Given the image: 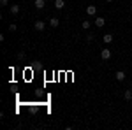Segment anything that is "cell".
<instances>
[{
    "instance_id": "4",
    "label": "cell",
    "mask_w": 132,
    "mask_h": 130,
    "mask_svg": "<svg viewBox=\"0 0 132 130\" xmlns=\"http://www.w3.org/2000/svg\"><path fill=\"white\" fill-rule=\"evenodd\" d=\"M125 77H127V76H125L123 70H116V72H114V79H116V81L122 83V81H125Z\"/></svg>"
},
{
    "instance_id": "10",
    "label": "cell",
    "mask_w": 132,
    "mask_h": 130,
    "mask_svg": "<svg viewBox=\"0 0 132 130\" xmlns=\"http://www.w3.org/2000/svg\"><path fill=\"white\" fill-rule=\"evenodd\" d=\"M11 14H12V16H18V14H20V5H18V4H12V5H11Z\"/></svg>"
},
{
    "instance_id": "17",
    "label": "cell",
    "mask_w": 132,
    "mask_h": 130,
    "mask_svg": "<svg viewBox=\"0 0 132 130\" xmlns=\"http://www.w3.org/2000/svg\"><path fill=\"white\" fill-rule=\"evenodd\" d=\"M106 2H108V4H111V2H113V0H106Z\"/></svg>"
},
{
    "instance_id": "7",
    "label": "cell",
    "mask_w": 132,
    "mask_h": 130,
    "mask_svg": "<svg viewBox=\"0 0 132 130\" xmlns=\"http://www.w3.org/2000/svg\"><path fill=\"white\" fill-rule=\"evenodd\" d=\"M104 25H106V18H102V16L95 18V27H97V28H102Z\"/></svg>"
},
{
    "instance_id": "12",
    "label": "cell",
    "mask_w": 132,
    "mask_h": 130,
    "mask_svg": "<svg viewBox=\"0 0 132 130\" xmlns=\"http://www.w3.org/2000/svg\"><path fill=\"white\" fill-rule=\"evenodd\" d=\"M90 27H92V23H90L88 20L81 21V28H83V30H90Z\"/></svg>"
},
{
    "instance_id": "16",
    "label": "cell",
    "mask_w": 132,
    "mask_h": 130,
    "mask_svg": "<svg viewBox=\"0 0 132 130\" xmlns=\"http://www.w3.org/2000/svg\"><path fill=\"white\" fill-rule=\"evenodd\" d=\"M86 40L92 42V40H93V33H88V35H86Z\"/></svg>"
},
{
    "instance_id": "18",
    "label": "cell",
    "mask_w": 132,
    "mask_h": 130,
    "mask_svg": "<svg viewBox=\"0 0 132 130\" xmlns=\"http://www.w3.org/2000/svg\"><path fill=\"white\" fill-rule=\"evenodd\" d=\"M130 11H132V4H130Z\"/></svg>"
},
{
    "instance_id": "1",
    "label": "cell",
    "mask_w": 132,
    "mask_h": 130,
    "mask_svg": "<svg viewBox=\"0 0 132 130\" xmlns=\"http://www.w3.org/2000/svg\"><path fill=\"white\" fill-rule=\"evenodd\" d=\"M111 55H113V53H111V49H109V48H104V49L101 51V58H102L104 62L109 60V58H111Z\"/></svg>"
},
{
    "instance_id": "8",
    "label": "cell",
    "mask_w": 132,
    "mask_h": 130,
    "mask_svg": "<svg viewBox=\"0 0 132 130\" xmlns=\"http://www.w3.org/2000/svg\"><path fill=\"white\" fill-rule=\"evenodd\" d=\"M86 14L88 16H95L97 14V5H88L86 7Z\"/></svg>"
},
{
    "instance_id": "11",
    "label": "cell",
    "mask_w": 132,
    "mask_h": 130,
    "mask_svg": "<svg viewBox=\"0 0 132 130\" xmlns=\"http://www.w3.org/2000/svg\"><path fill=\"white\" fill-rule=\"evenodd\" d=\"M123 99L127 100V102H130V100H132V90H125V93H123Z\"/></svg>"
},
{
    "instance_id": "14",
    "label": "cell",
    "mask_w": 132,
    "mask_h": 130,
    "mask_svg": "<svg viewBox=\"0 0 132 130\" xmlns=\"http://www.w3.org/2000/svg\"><path fill=\"white\" fill-rule=\"evenodd\" d=\"M25 56H27L25 51H20V53H18V60H25Z\"/></svg>"
},
{
    "instance_id": "13",
    "label": "cell",
    "mask_w": 132,
    "mask_h": 130,
    "mask_svg": "<svg viewBox=\"0 0 132 130\" xmlns=\"http://www.w3.org/2000/svg\"><path fill=\"white\" fill-rule=\"evenodd\" d=\"M9 30L11 32H16V30H18V25H16V23H11V25H9Z\"/></svg>"
},
{
    "instance_id": "9",
    "label": "cell",
    "mask_w": 132,
    "mask_h": 130,
    "mask_svg": "<svg viewBox=\"0 0 132 130\" xmlns=\"http://www.w3.org/2000/svg\"><path fill=\"white\" fill-rule=\"evenodd\" d=\"M113 39H114V35H113V33H104V37H102V40H104L106 44H111Z\"/></svg>"
},
{
    "instance_id": "5",
    "label": "cell",
    "mask_w": 132,
    "mask_h": 130,
    "mask_svg": "<svg viewBox=\"0 0 132 130\" xmlns=\"http://www.w3.org/2000/svg\"><path fill=\"white\" fill-rule=\"evenodd\" d=\"M53 5H55V9L62 11L65 7V0H53Z\"/></svg>"
},
{
    "instance_id": "15",
    "label": "cell",
    "mask_w": 132,
    "mask_h": 130,
    "mask_svg": "<svg viewBox=\"0 0 132 130\" xmlns=\"http://www.w3.org/2000/svg\"><path fill=\"white\" fill-rule=\"evenodd\" d=\"M0 5H2V7H5V5H9V0H0Z\"/></svg>"
},
{
    "instance_id": "2",
    "label": "cell",
    "mask_w": 132,
    "mask_h": 130,
    "mask_svg": "<svg viewBox=\"0 0 132 130\" xmlns=\"http://www.w3.org/2000/svg\"><path fill=\"white\" fill-rule=\"evenodd\" d=\"M34 28H35L37 32H44V28H46V23H44L42 20H37L35 23H34Z\"/></svg>"
},
{
    "instance_id": "3",
    "label": "cell",
    "mask_w": 132,
    "mask_h": 130,
    "mask_svg": "<svg viewBox=\"0 0 132 130\" xmlns=\"http://www.w3.org/2000/svg\"><path fill=\"white\" fill-rule=\"evenodd\" d=\"M34 5H35L37 11H42L46 7V0H34Z\"/></svg>"
},
{
    "instance_id": "6",
    "label": "cell",
    "mask_w": 132,
    "mask_h": 130,
    "mask_svg": "<svg viewBox=\"0 0 132 130\" xmlns=\"http://www.w3.org/2000/svg\"><path fill=\"white\" fill-rule=\"evenodd\" d=\"M48 25H50L51 28H56V27H58V25H60V20H58V18H55V16H53V18H50V21H48Z\"/></svg>"
}]
</instances>
